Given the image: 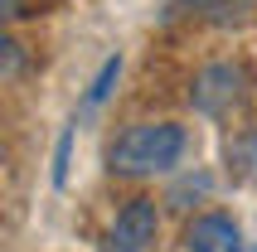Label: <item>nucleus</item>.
Here are the masks:
<instances>
[{
    "mask_svg": "<svg viewBox=\"0 0 257 252\" xmlns=\"http://www.w3.org/2000/svg\"><path fill=\"white\" fill-rule=\"evenodd\" d=\"M243 97H247V73L238 63H209L194 78V92H189V102L204 116H233L243 107Z\"/></svg>",
    "mask_w": 257,
    "mask_h": 252,
    "instance_id": "obj_2",
    "label": "nucleus"
},
{
    "mask_svg": "<svg viewBox=\"0 0 257 252\" xmlns=\"http://www.w3.org/2000/svg\"><path fill=\"white\" fill-rule=\"evenodd\" d=\"M185 242H189V252H243V233H238V223H233L228 213H204V218H194Z\"/></svg>",
    "mask_w": 257,
    "mask_h": 252,
    "instance_id": "obj_4",
    "label": "nucleus"
},
{
    "mask_svg": "<svg viewBox=\"0 0 257 252\" xmlns=\"http://www.w3.org/2000/svg\"><path fill=\"white\" fill-rule=\"evenodd\" d=\"M194 10L204 20H214V25H243L247 10H252V0H194Z\"/></svg>",
    "mask_w": 257,
    "mask_h": 252,
    "instance_id": "obj_5",
    "label": "nucleus"
},
{
    "mask_svg": "<svg viewBox=\"0 0 257 252\" xmlns=\"http://www.w3.org/2000/svg\"><path fill=\"white\" fill-rule=\"evenodd\" d=\"M156 199H131L126 209L116 213V223L107 228L102 252H146L156 242Z\"/></svg>",
    "mask_w": 257,
    "mask_h": 252,
    "instance_id": "obj_3",
    "label": "nucleus"
},
{
    "mask_svg": "<svg viewBox=\"0 0 257 252\" xmlns=\"http://www.w3.org/2000/svg\"><path fill=\"white\" fill-rule=\"evenodd\" d=\"M185 155V131L175 121H146L131 126L112 146V170L116 175H160Z\"/></svg>",
    "mask_w": 257,
    "mask_h": 252,
    "instance_id": "obj_1",
    "label": "nucleus"
},
{
    "mask_svg": "<svg viewBox=\"0 0 257 252\" xmlns=\"http://www.w3.org/2000/svg\"><path fill=\"white\" fill-rule=\"evenodd\" d=\"M68 155H73V126L58 136V151H54V184H58V189L68 184Z\"/></svg>",
    "mask_w": 257,
    "mask_h": 252,
    "instance_id": "obj_7",
    "label": "nucleus"
},
{
    "mask_svg": "<svg viewBox=\"0 0 257 252\" xmlns=\"http://www.w3.org/2000/svg\"><path fill=\"white\" fill-rule=\"evenodd\" d=\"M116 73H121V58H107V63H102V73L97 78H92V87H87V107H97L102 97H107V92H112V83H116Z\"/></svg>",
    "mask_w": 257,
    "mask_h": 252,
    "instance_id": "obj_6",
    "label": "nucleus"
},
{
    "mask_svg": "<svg viewBox=\"0 0 257 252\" xmlns=\"http://www.w3.org/2000/svg\"><path fill=\"white\" fill-rule=\"evenodd\" d=\"M228 160H233V165H243V160H247V170H257V141H238V146H228Z\"/></svg>",
    "mask_w": 257,
    "mask_h": 252,
    "instance_id": "obj_8",
    "label": "nucleus"
}]
</instances>
